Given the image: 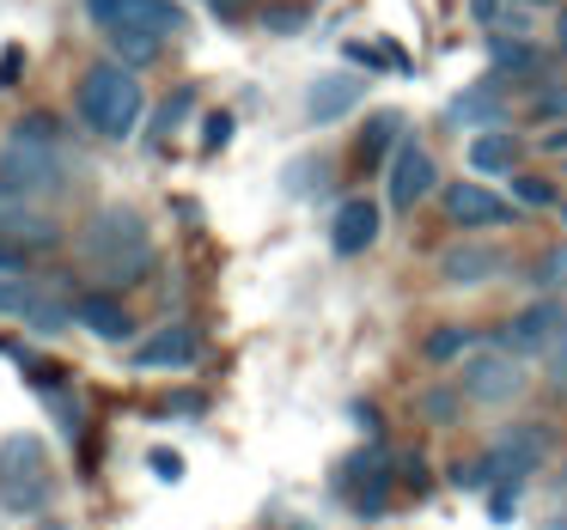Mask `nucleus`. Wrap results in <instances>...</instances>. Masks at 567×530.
Returning a JSON list of instances; mask_svg holds the SVG:
<instances>
[{
    "label": "nucleus",
    "instance_id": "1",
    "mask_svg": "<svg viewBox=\"0 0 567 530\" xmlns=\"http://www.w3.org/2000/svg\"><path fill=\"white\" fill-rule=\"evenodd\" d=\"M80 262H86L104 287H135L141 274L153 269V232H147V220H141V208L111 201V208L92 214L86 232H80Z\"/></svg>",
    "mask_w": 567,
    "mask_h": 530
},
{
    "label": "nucleus",
    "instance_id": "2",
    "mask_svg": "<svg viewBox=\"0 0 567 530\" xmlns=\"http://www.w3.org/2000/svg\"><path fill=\"white\" fill-rule=\"evenodd\" d=\"M68 184V165H62V123L55 116H19L0 141V189H13L25 201H43Z\"/></svg>",
    "mask_w": 567,
    "mask_h": 530
},
{
    "label": "nucleus",
    "instance_id": "3",
    "mask_svg": "<svg viewBox=\"0 0 567 530\" xmlns=\"http://www.w3.org/2000/svg\"><path fill=\"white\" fill-rule=\"evenodd\" d=\"M74 104H80V123L104 141H128L141 123V111H147L135 67H123V62H92L74 86Z\"/></svg>",
    "mask_w": 567,
    "mask_h": 530
},
{
    "label": "nucleus",
    "instance_id": "4",
    "mask_svg": "<svg viewBox=\"0 0 567 530\" xmlns=\"http://www.w3.org/2000/svg\"><path fill=\"white\" fill-rule=\"evenodd\" d=\"M50 451L38 433H7L0 439V506L7 512H38L50 500Z\"/></svg>",
    "mask_w": 567,
    "mask_h": 530
},
{
    "label": "nucleus",
    "instance_id": "5",
    "mask_svg": "<svg viewBox=\"0 0 567 530\" xmlns=\"http://www.w3.org/2000/svg\"><path fill=\"white\" fill-rule=\"evenodd\" d=\"M457 391L482 408H501L525 391V366H518V354H506L501 342H482L457 360Z\"/></svg>",
    "mask_w": 567,
    "mask_h": 530
},
{
    "label": "nucleus",
    "instance_id": "6",
    "mask_svg": "<svg viewBox=\"0 0 567 530\" xmlns=\"http://www.w3.org/2000/svg\"><path fill=\"white\" fill-rule=\"evenodd\" d=\"M561 330H567V305L549 293V299H530V305L518 311V318L506 323V330L494 335V342H501L506 354H518V360H525V354H549V342H555Z\"/></svg>",
    "mask_w": 567,
    "mask_h": 530
},
{
    "label": "nucleus",
    "instance_id": "7",
    "mask_svg": "<svg viewBox=\"0 0 567 530\" xmlns=\"http://www.w3.org/2000/svg\"><path fill=\"white\" fill-rule=\"evenodd\" d=\"M433 189H440V165H433V153L421 147L415 135H403V147L391 153V184H384V196H391V208H415V201H427Z\"/></svg>",
    "mask_w": 567,
    "mask_h": 530
},
{
    "label": "nucleus",
    "instance_id": "8",
    "mask_svg": "<svg viewBox=\"0 0 567 530\" xmlns=\"http://www.w3.org/2000/svg\"><path fill=\"white\" fill-rule=\"evenodd\" d=\"M379 226H384L379 201H372V196H348L342 208H336V220H330V250H336V257H367V250L379 245Z\"/></svg>",
    "mask_w": 567,
    "mask_h": 530
},
{
    "label": "nucleus",
    "instance_id": "9",
    "mask_svg": "<svg viewBox=\"0 0 567 530\" xmlns=\"http://www.w3.org/2000/svg\"><path fill=\"white\" fill-rule=\"evenodd\" d=\"M55 238H62V226H55L50 214H38L25 196H13V189H0V245H19V250H50Z\"/></svg>",
    "mask_w": 567,
    "mask_h": 530
},
{
    "label": "nucleus",
    "instance_id": "10",
    "mask_svg": "<svg viewBox=\"0 0 567 530\" xmlns=\"http://www.w3.org/2000/svg\"><path fill=\"white\" fill-rule=\"evenodd\" d=\"M196 354H202L196 323H165V330H153L128 360H135L141 372H177V366H196Z\"/></svg>",
    "mask_w": 567,
    "mask_h": 530
},
{
    "label": "nucleus",
    "instance_id": "11",
    "mask_svg": "<svg viewBox=\"0 0 567 530\" xmlns=\"http://www.w3.org/2000/svg\"><path fill=\"white\" fill-rule=\"evenodd\" d=\"M445 214H452V226H464V232H488V226L513 220V201L494 196L488 184H452L445 189Z\"/></svg>",
    "mask_w": 567,
    "mask_h": 530
},
{
    "label": "nucleus",
    "instance_id": "12",
    "mask_svg": "<svg viewBox=\"0 0 567 530\" xmlns=\"http://www.w3.org/2000/svg\"><path fill=\"white\" fill-rule=\"evenodd\" d=\"M506 274V250H494V245H452V250H440V281L445 287H488V281H501Z\"/></svg>",
    "mask_w": 567,
    "mask_h": 530
},
{
    "label": "nucleus",
    "instance_id": "13",
    "mask_svg": "<svg viewBox=\"0 0 567 530\" xmlns=\"http://www.w3.org/2000/svg\"><path fill=\"white\" fill-rule=\"evenodd\" d=\"M367 98V80L360 74H318L306 86V123H342L348 111H354V104Z\"/></svg>",
    "mask_w": 567,
    "mask_h": 530
},
{
    "label": "nucleus",
    "instance_id": "14",
    "mask_svg": "<svg viewBox=\"0 0 567 530\" xmlns=\"http://www.w3.org/2000/svg\"><path fill=\"white\" fill-rule=\"evenodd\" d=\"M445 123L452 128H470V135H482V128H501L506 123V104H501V74H488L482 86H464L452 104H445Z\"/></svg>",
    "mask_w": 567,
    "mask_h": 530
},
{
    "label": "nucleus",
    "instance_id": "15",
    "mask_svg": "<svg viewBox=\"0 0 567 530\" xmlns=\"http://www.w3.org/2000/svg\"><path fill=\"white\" fill-rule=\"evenodd\" d=\"M494 445H501V457H506V476L525 481L530 469L549 457V427H543V420H518V427H506Z\"/></svg>",
    "mask_w": 567,
    "mask_h": 530
},
{
    "label": "nucleus",
    "instance_id": "16",
    "mask_svg": "<svg viewBox=\"0 0 567 530\" xmlns=\"http://www.w3.org/2000/svg\"><path fill=\"white\" fill-rule=\"evenodd\" d=\"M74 323H80V330H92L99 342H128V335H135V318H128V311L116 305L111 293L74 299Z\"/></svg>",
    "mask_w": 567,
    "mask_h": 530
},
{
    "label": "nucleus",
    "instance_id": "17",
    "mask_svg": "<svg viewBox=\"0 0 567 530\" xmlns=\"http://www.w3.org/2000/svg\"><path fill=\"white\" fill-rule=\"evenodd\" d=\"M488 62H494V74H513V80H537L543 74V50L530 38H518V31H494L488 38Z\"/></svg>",
    "mask_w": 567,
    "mask_h": 530
},
{
    "label": "nucleus",
    "instance_id": "18",
    "mask_svg": "<svg viewBox=\"0 0 567 530\" xmlns=\"http://www.w3.org/2000/svg\"><path fill=\"white\" fill-rule=\"evenodd\" d=\"M513 159H518V141L506 135V128H482L476 141H470V165L488 177H513Z\"/></svg>",
    "mask_w": 567,
    "mask_h": 530
},
{
    "label": "nucleus",
    "instance_id": "19",
    "mask_svg": "<svg viewBox=\"0 0 567 530\" xmlns=\"http://www.w3.org/2000/svg\"><path fill=\"white\" fill-rule=\"evenodd\" d=\"M403 135H409V123H403V116H396V111H379V116H372V123H367V135H360V159H391V153L396 147H403Z\"/></svg>",
    "mask_w": 567,
    "mask_h": 530
},
{
    "label": "nucleus",
    "instance_id": "20",
    "mask_svg": "<svg viewBox=\"0 0 567 530\" xmlns=\"http://www.w3.org/2000/svg\"><path fill=\"white\" fill-rule=\"evenodd\" d=\"M476 342V330H464V323H440V330H427V342H421V354L433 360V366H452V360H464Z\"/></svg>",
    "mask_w": 567,
    "mask_h": 530
},
{
    "label": "nucleus",
    "instance_id": "21",
    "mask_svg": "<svg viewBox=\"0 0 567 530\" xmlns=\"http://www.w3.org/2000/svg\"><path fill=\"white\" fill-rule=\"evenodd\" d=\"M111 43H116V55H123V67H147V62H159V50H165V38L147 25H116Z\"/></svg>",
    "mask_w": 567,
    "mask_h": 530
},
{
    "label": "nucleus",
    "instance_id": "22",
    "mask_svg": "<svg viewBox=\"0 0 567 530\" xmlns=\"http://www.w3.org/2000/svg\"><path fill=\"white\" fill-rule=\"evenodd\" d=\"M123 25H147V31H159V38H177V31H184V7H172V0H135V13H128Z\"/></svg>",
    "mask_w": 567,
    "mask_h": 530
},
{
    "label": "nucleus",
    "instance_id": "23",
    "mask_svg": "<svg viewBox=\"0 0 567 530\" xmlns=\"http://www.w3.org/2000/svg\"><path fill=\"white\" fill-rule=\"evenodd\" d=\"M506 184H513V201H518V208H561V196H555V184H549V177H537V172H513V177H506Z\"/></svg>",
    "mask_w": 567,
    "mask_h": 530
},
{
    "label": "nucleus",
    "instance_id": "24",
    "mask_svg": "<svg viewBox=\"0 0 567 530\" xmlns=\"http://www.w3.org/2000/svg\"><path fill=\"white\" fill-rule=\"evenodd\" d=\"M38 287L25 281V274H0V318H31V305H38Z\"/></svg>",
    "mask_w": 567,
    "mask_h": 530
},
{
    "label": "nucleus",
    "instance_id": "25",
    "mask_svg": "<svg viewBox=\"0 0 567 530\" xmlns=\"http://www.w3.org/2000/svg\"><path fill=\"white\" fill-rule=\"evenodd\" d=\"M518 500H525V481H518V476L494 481V488H488V518H494V524H513Z\"/></svg>",
    "mask_w": 567,
    "mask_h": 530
},
{
    "label": "nucleus",
    "instance_id": "26",
    "mask_svg": "<svg viewBox=\"0 0 567 530\" xmlns=\"http://www.w3.org/2000/svg\"><path fill=\"white\" fill-rule=\"evenodd\" d=\"M323 177H330V165L323 159H299V165H287V196H311V189H323Z\"/></svg>",
    "mask_w": 567,
    "mask_h": 530
},
{
    "label": "nucleus",
    "instance_id": "27",
    "mask_svg": "<svg viewBox=\"0 0 567 530\" xmlns=\"http://www.w3.org/2000/svg\"><path fill=\"white\" fill-rule=\"evenodd\" d=\"M189 104H196V92H189V86H177L172 98L159 104V116H153V141H165V135H172V128L189 116Z\"/></svg>",
    "mask_w": 567,
    "mask_h": 530
},
{
    "label": "nucleus",
    "instance_id": "28",
    "mask_svg": "<svg viewBox=\"0 0 567 530\" xmlns=\"http://www.w3.org/2000/svg\"><path fill=\"white\" fill-rule=\"evenodd\" d=\"M530 287H543V293H567V250H549V257L530 269Z\"/></svg>",
    "mask_w": 567,
    "mask_h": 530
},
{
    "label": "nucleus",
    "instance_id": "29",
    "mask_svg": "<svg viewBox=\"0 0 567 530\" xmlns=\"http://www.w3.org/2000/svg\"><path fill=\"white\" fill-rule=\"evenodd\" d=\"M306 7H299V0H281V7H269V13H262V25L275 31V38H293V31H306Z\"/></svg>",
    "mask_w": 567,
    "mask_h": 530
},
{
    "label": "nucleus",
    "instance_id": "30",
    "mask_svg": "<svg viewBox=\"0 0 567 530\" xmlns=\"http://www.w3.org/2000/svg\"><path fill=\"white\" fill-rule=\"evenodd\" d=\"M128 13H135V0H86V19H92V25H104V31H116Z\"/></svg>",
    "mask_w": 567,
    "mask_h": 530
},
{
    "label": "nucleus",
    "instance_id": "31",
    "mask_svg": "<svg viewBox=\"0 0 567 530\" xmlns=\"http://www.w3.org/2000/svg\"><path fill=\"white\" fill-rule=\"evenodd\" d=\"M530 111H537V123H555V116L567 123V80L561 86H537V104H530Z\"/></svg>",
    "mask_w": 567,
    "mask_h": 530
},
{
    "label": "nucleus",
    "instance_id": "32",
    "mask_svg": "<svg viewBox=\"0 0 567 530\" xmlns=\"http://www.w3.org/2000/svg\"><path fill=\"white\" fill-rule=\"evenodd\" d=\"M543 366H549V384H555V391H567V330L549 342V354H543Z\"/></svg>",
    "mask_w": 567,
    "mask_h": 530
},
{
    "label": "nucleus",
    "instance_id": "33",
    "mask_svg": "<svg viewBox=\"0 0 567 530\" xmlns=\"http://www.w3.org/2000/svg\"><path fill=\"white\" fill-rule=\"evenodd\" d=\"M457 396H464V391H427V396H421V408H427V420H440V427H445V420L457 415Z\"/></svg>",
    "mask_w": 567,
    "mask_h": 530
},
{
    "label": "nucleus",
    "instance_id": "34",
    "mask_svg": "<svg viewBox=\"0 0 567 530\" xmlns=\"http://www.w3.org/2000/svg\"><path fill=\"white\" fill-rule=\"evenodd\" d=\"M226 141H233V116H226V111H214L208 123H202V147H208V153H220Z\"/></svg>",
    "mask_w": 567,
    "mask_h": 530
},
{
    "label": "nucleus",
    "instance_id": "35",
    "mask_svg": "<svg viewBox=\"0 0 567 530\" xmlns=\"http://www.w3.org/2000/svg\"><path fill=\"white\" fill-rule=\"evenodd\" d=\"M147 464H153V476H159V481H184V457H177V451H165V445H153V451H147Z\"/></svg>",
    "mask_w": 567,
    "mask_h": 530
},
{
    "label": "nucleus",
    "instance_id": "36",
    "mask_svg": "<svg viewBox=\"0 0 567 530\" xmlns=\"http://www.w3.org/2000/svg\"><path fill=\"white\" fill-rule=\"evenodd\" d=\"M19 74H25V50L13 43V50H0V92H13Z\"/></svg>",
    "mask_w": 567,
    "mask_h": 530
},
{
    "label": "nucleus",
    "instance_id": "37",
    "mask_svg": "<svg viewBox=\"0 0 567 530\" xmlns=\"http://www.w3.org/2000/svg\"><path fill=\"white\" fill-rule=\"evenodd\" d=\"M501 7H506V0H470V19H482V25H501Z\"/></svg>",
    "mask_w": 567,
    "mask_h": 530
},
{
    "label": "nucleus",
    "instance_id": "38",
    "mask_svg": "<svg viewBox=\"0 0 567 530\" xmlns=\"http://www.w3.org/2000/svg\"><path fill=\"white\" fill-rule=\"evenodd\" d=\"M543 153H561V159H567V123L561 128H543Z\"/></svg>",
    "mask_w": 567,
    "mask_h": 530
},
{
    "label": "nucleus",
    "instance_id": "39",
    "mask_svg": "<svg viewBox=\"0 0 567 530\" xmlns=\"http://www.w3.org/2000/svg\"><path fill=\"white\" fill-rule=\"evenodd\" d=\"M25 269V257H19V245H0V274H19Z\"/></svg>",
    "mask_w": 567,
    "mask_h": 530
},
{
    "label": "nucleus",
    "instance_id": "40",
    "mask_svg": "<svg viewBox=\"0 0 567 530\" xmlns=\"http://www.w3.org/2000/svg\"><path fill=\"white\" fill-rule=\"evenodd\" d=\"M409 488H415V493H427V464H421V457H409Z\"/></svg>",
    "mask_w": 567,
    "mask_h": 530
},
{
    "label": "nucleus",
    "instance_id": "41",
    "mask_svg": "<svg viewBox=\"0 0 567 530\" xmlns=\"http://www.w3.org/2000/svg\"><path fill=\"white\" fill-rule=\"evenodd\" d=\"M245 7H257V0H214V13H220V19H238Z\"/></svg>",
    "mask_w": 567,
    "mask_h": 530
},
{
    "label": "nucleus",
    "instance_id": "42",
    "mask_svg": "<svg viewBox=\"0 0 567 530\" xmlns=\"http://www.w3.org/2000/svg\"><path fill=\"white\" fill-rule=\"evenodd\" d=\"M555 50H561V62H567V19L555 25Z\"/></svg>",
    "mask_w": 567,
    "mask_h": 530
},
{
    "label": "nucleus",
    "instance_id": "43",
    "mask_svg": "<svg viewBox=\"0 0 567 530\" xmlns=\"http://www.w3.org/2000/svg\"><path fill=\"white\" fill-rule=\"evenodd\" d=\"M549 530H567V512H561V506H555V524Z\"/></svg>",
    "mask_w": 567,
    "mask_h": 530
},
{
    "label": "nucleus",
    "instance_id": "44",
    "mask_svg": "<svg viewBox=\"0 0 567 530\" xmlns=\"http://www.w3.org/2000/svg\"><path fill=\"white\" fill-rule=\"evenodd\" d=\"M561 500H567V481H561Z\"/></svg>",
    "mask_w": 567,
    "mask_h": 530
},
{
    "label": "nucleus",
    "instance_id": "45",
    "mask_svg": "<svg viewBox=\"0 0 567 530\" xmlns=\"http://www.w3.org/2000/svg\"><path fill=\"white\" fill-rule=\"evenodd\" d=\"M287 530H306V524H287Z\"/></svg>",
    "mask_w": 567,
    "mask_h": 530
}]
</instances>
